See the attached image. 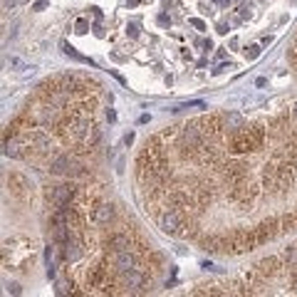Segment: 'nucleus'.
Instances as JSON below:
<instances>
[{"label": "nucleus", "instance_id": "4468645a", "mask_svg": "<svg viewBox=\"0 0 297 297\" xmlns=\"http://www.w3.org/2000/svg\"><path fill=\"white\" fill-rule=\"evenodd\" d=\"M245 173H248V166H245V163H238V161H235V163H228V166H225V178H228V183H233V186L240 183V181L245 178Z\"/></svg>", "mask_w": 297, "mask_h": 297}, {"label": "nucleus", "instance_id": "a211bd4d", "mask_svg": "<svg viewBox=\"0 0 297 297\" xmlns=\"http://www.w3.org/2000/svg\"><path fill=\"white\" fill-rule=\"evenodd\" d=\"M60 47H62V52H65L67 57H72V60H77V62H84V65H89V67H94V60H89V57H84V55H79V52L74 50L72 45H67V42H62Z\"/></svg>", "mask_w": 297, "mask_h": 297}, {"label": "nucleus", "instance_id": "9b49d317", "mask_svg": "<svg viewBox=\"0 0 297 297\" xmlns=\"http://www.w3.org/2000/svg\"><path fill=\"white\" fill-rule=\"evenodd\" d=\"M268 280L270 278H278V275H283V270H285V265H283V258H278V255H270V258H263L258 265H255Z\"/></svg>", "mask_w": 297, "mask_h": 297}, {"label": "nucleus", "instance_id": "7ed1b4c3", "mask_svg": "<svg viewBox=\"0 0 297 297\" xmlns=\"http://www.w3.org/2000/svg\"><path fill=\"white\" fill-rule=\"evenodd\" d=\"M45 198L52 208H60V206H67L77 198V188L72 183H62V186H47L45 188Z\"/></svg>", "mask_w": 297, "mask_h": 297}, {"label": "nucleus", "instance_id": "f8f14e48", "mask_svg": "<svg viewBox=\"0 0 297 297\" xmlns=\"http://www.w3.org/2000/svg\"><path fill=\"white\" fill-rule=\"evenodd\" d=\"M104 245H107V250H129V248H134V238L129 233H112L104 240Z\"/></svg>", "mask_w": 297, "mask_h": 297}, {"label": "nucleus", "instance_id": "1a4fd4ad", "mask_svg": "<svg viewBox=\"0 0 297 297\" xmlns=\"http://www.w3.org/2000/svg\"><path fill=\"white\" fill-rule=\"evenodd\" d=\"M79 168L82 166H77V161H74L70 153H60V156H55L50 161V171L57 173V176H77Z\"/></svg>", "mask_w": 297, "mask_h": 297}, {"label": "nucleus", "instance_id": "ddd939ff", "mask_svg": "<svg viewBox=\"0 0 297 297\" xmlns=\"http://www.w3.org/2000/svg\"><path fill=\"white\" fill-rule=\"evenodd\" d=\"M114 221V206L112 203H97L92 208V223L94 225H109Z\"/></svg>", "mask_w": 297, "mask_h": 297}, {"label": "nucleus", "instance_id": "423d86ee", "mask_svg": "<svg viewBox=\"0 0 297 297\" xmlns=\"http://www.w3.org/2000/svg\"><path fill=\"white\" fill-rule=\"evenodd\" d=\"M183 213L178 211V208H166L161 216H158V228L163 230V233H168V235H181V228H183Z\"/></svg>", "mask_w": 297, "mask_h": 297}, {"label": "nucleus", "instance_id": "20e7f679", "mask_svg": "<svg viewBox=\"0 0 297 297\" xmlns=\"http://www.w3.org/2000/svg\"><path fill=\"white\" fill-rule=\"evenodd\" d=\"M87 288H97V290H102V293H114V290H112L114 283H112V278H109V270H107L104 265L89 268V270H87Z\"/></svg>", "mask_w": 297, "mask_h": 297}, {"label": "nucleus", "instance_id": "9d476101", "mask_svg": "<svg viewBox=\"0 0 297 297\" xmlns=\"http://www.w3.org/2000/svg\"><path fill=\"white\" fill-rule=\"evenodd\" d=\"M7 188H10V193L17 201H27L30 198V183H27V178L22 173H10L7 176Z\"/></svg>", "mask_w": 297, "mask_h": 297}, {"label": "nucleus", "instance_id": "0eeeda50", "mask_svg": "<svg viewBox=\"0 0 297 297\" xmlns=\"http://www.w3.org/2000/svg\"><path fill=\"white\" fill-rule=\"evenodd\" d=\"M117 278L122 280V288H127V293H144L148 285V275L142 273L139 268L127 270V273H119Z\"/></svg>", "mask_w": 297, "mask_h": 297}, {"label": "nucleus", "instance_id": "6e6552de", "mask_svg": "<svg viewBox=\"0 0 297 297\" xmlns=\"http://www.w3.org/2000/svg\"><path fill=\"white\" fill-rule=\"evenodd\" d=\"M25 148H30V139L27 137L12 134V137L2 139V153L10 156V158H22L25 156Z\"/></svg>", "mask_w": 297, "mask_h": 297}, {"label": "nucleus", "instance_id": "a878e982", "mask_svg": "<svg viewBox=\"0 0 297 297\" xmlns=\"http://www.w3.org/2000/svg\"><path fill=\"white\" fill-rule=\"evenodd\" d=\"M47 5H50V0H37V2L32 5V10H37V12H40V10H45Z\"/></svg>", "mask_w": 297, "mask_h": 297}, {"label": "nucleus", "instance_id": "cd10ccee", "mask_svg": "<svg viewBox=\"0 0 297 297\" xmlns=\"http://www.w3.org/2000/svg\"><path fill=\"white\" fill-rule=\"evenodd\" d=\"M156 20H158V25H168V22H171V20H168V15H163V12H161Z\"/></svg>", "mask_w": 297, "mask_h": 297}, {"label": "nucleus", "instance_id": "393cba45", "mask_svg": "<svg viewBox=\"0 0 297 297\" xmlns=\"http://www.w3.org/2000/svg\"><path fill=\"white\" fill-rule=\"evenodd\" d=\"M127 35H132V37H139V25H137V22H129V27H127Z\"/></svg>", "mask_w": 297, "mask_h": 297}, {"label": "nucleus", "instance_id": "b1692460", "mask_svg": "<svg viewBox=\"0 0 297 297\" xmlns=\"http://www.w3.org/2000/svg\"><path fill=\"white\" fill-rule=\"evenodd\" d=\"M188 25H191V27H196V30H206V22H203L201 17H191V20H188Z\"/></svg>", "mask_w": 297, "mask_h": 297}, {"label": "nucleus", "instance_id": "5701e85b", "mask_svg": "<svg viewBox=\"0 0 297 297\" xmlns=\"http://www.w3.org/2000/svg\"><path fill=\"white\" fill-rule=\"evenodd\" d=\"M258 55H260V47H258V45H250V47H245V57H248V60H255Z\"/></svg>", "mask_w": 297, "mask_h": 297}, {"label": "nucleus", "instance_id": "39448f33", "mask_svg": "<svg viewBox=\"0 0 297 297\" xmlns=\"http://www.w3.org/2000/svg\"><path fill=\"white\" fill-rule=\"evenodd\" d=\"M228 147H230L233 153H250V151H258L253 137H250V132H248V127H243V129H238V132H230V134H228Z\"/></svg>", "mask_w": 297, "mask_h": 297}, {"label": "nucleus", "instance_id": "7c9ffc66", "mask_svg": "<svg viewBox=\"0 0 297 297\" xmlns=\"http://www.w3.org/2000/svg\"><path fill=\"white\" fill-rule=\"evenodd\" d=\"M127 2H129V5H137V2H139V0H127Z\"/></svg>", "mask_w": 297, "mask_h": 297}, {"label": "nucleus", "instance_id": "dca6fc26", "mask_svg": "<svg viewBox=\"0 0 297 297\" xmlns=\"http://www.w3.org/2000/svg\"><path fill=\"white\" fill-rule=\"evenodd\" d=\"M248 132H250V137H253V142H255V148H263L265 137H268V127H265V124H250Z\"/></svg>", "mask_w": 297, "mask_h": 297}, {"label": "nucleus", "instance_id": "c85d7f7f", "mask_svg": "<svg viewBox=\"0 0 297 297\" xmlns=\"http://www.w3.org/2000/svg\"><path fill=\"white\" fill-rule=\"evenodd\" d=\"M107 119H109V122H114V119H117V114H114L112 109H107Z\"/></svg>", "mask_w": 297, "mask_h": 297}, {"label": "nucleus", "instance_id": "f03ea898", "mask_svg": "<svg viewBox=\"0 0 297 297\" xmlns=\"http://www.w3.org/2000/svg\"><path fill=\"white\" fill-rule=\"evenodd\" d=\"M258 248V238H255V228H240L230 235V253L235 255H243V253H250Z\"/></svg>", "mask_w": 297, "mask_h": 297}, {"label": "nucleus", "instance_id": "6ab92c4d", "mask_svg": "<svg viewBox=\"0 0 297 297\" xmlns=\"http://www.w3.org/2000/svg\"><path fill=\"white\" fill-rule=\"evenodd\" d=\"M198 243H201V248H206V250H211V253H218V250H221V238H218V235L201 238Z\"/></svg>", "mask_w": 297, "mask_h": 297}, {"label": "nucleus", "instance_id": "c756f323", "mask_svg": "<svg viewBox=\"0 0 297 297\" xmlns=\"http://www.w3.org/2000/svg\"><path fill=\"white\" fill-rule=\"evenodd\" d=\"M293 117H295V119H297V104H295V107H293Z\"/></svg>", "mask_w": 297, "mask_h": 297}, {"label": "nucleus", "instance_id": "bb28decb", "mask_svg": "<svg viewBox=\"0 0 297 297\" xmlns=\"http://www.w3.org/2000/svg\"><path fill=\"white\" fill-rule=\"evenodd\" d=\"M7 293H12V295H20V285H17V283H7Z\"/></svg>", "mask_w": 297, "mask_h": 297}, {"label": "nucleus", "instance_id": "f257e3e1", "mask_svg": "<svg viewBox=\"0 0 297 297\" xmlns=\"http://www.w3.org/2000/svg\"><path fill=\"white\" fill-rule=\"evenodd\" d=\"M107 263L112 265L114 275H119V273L134 270L139 265V255H137L134 248H129V250H109L107 253Z\"/></svg>", "mask_w": 297, "mask_h": 297}, {"label": "nucleus", "instance_id": "2f4dec72", "mask_svg": "<svg viewBox=\"0 0 297 297\" xmlns=\"http://www.w3.org/2000/svg\"><path fill=\"white\" fill-rule=\"evenodd\" d=\"M295 72H297V67H295Z\"/></svg>", "mask_w": 297, "mask_h": 297}, {"label": "nucleus", "instance_id": "aec40b11", "mask_svg": "<svg viewBox=\"0 0 297 297\" xmlns=\"http://www.w3.org/2000/svg\"><path fill=\"white\" fill-rule=\"evenodd\" d=\"M285 260H288V268L290 270H297V245H290L285 250Z\"/></svg>", "mask_w": 297, "mask_h": 297}, {"label": "nucleus", "instance_id": "412c9836", "mask_svg": "<svg viewBox=\"0 0 297 297\" xmlns=\"http://www.w3.org/2000/svg\"><path fill=\"white\" fill-rule=\"evenodd\" d=\"M5 62H7V67H15V70H35V67H25V65H22V60H20V57H15V55H10Z\"/></svg>", "mask_w": 297, "mask_h": 297}, {"label": "nucleus", "instance_id": "4be33fe9", "mask_svg": "<svg viewBox=\"0 0 297 297\" xmlns=\"http://www.w3.org/2000/svg\"><path fill=\"white\" fill-rule=\"evenodd\" d=\"M87 30H89V22H87L84 17H79V20H77V25H74V32H79V35H84Z\"/></svg>", "mask_w": 297, "mask_h": 297}, {"label": "nucleus", "instance_id": "f3484780", "mask_svg": "<svg viewBox=\"0 0 297 297\" xmlns=\"http://www.w3.org/2000/svg\"><path fill=\"white\" fill-rule=\"evenodd\" d=\"M270 129H273V134H275V137H283V134H285V129H290L288 117H285V114H280V117L270 119Z\"/></svg>", "mask_w": 297, "mask_h": 297}, {"label": "nucleus", "instance_id": "2eb2a0df", "mask_svg": "<svg viewBox=\"0 0 297 297\" xmlns=\"http://www.w3.org/2000/svg\"><path fill=\"white\" fill-rule=\"evenodd\" d=\"M223 127H225V134H230V132L243 129L245 127V119L238 112H228V114H223Z\"/></svg>", "mask_w": 297, "mask_h": 297}]
</instances>
